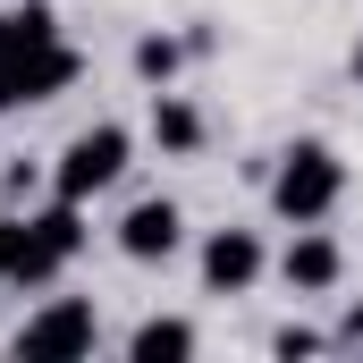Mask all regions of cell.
Returning a JSON list of instances; mask_svg holds the SVG:
<instances>
[{"label":"cell","mask_w":363,"mask_h":363,"mask_svg":"<svg viewBox=\"0 0 363 363\" xmlns=\"http://www.w3.org/2000/svg\"><path fill=\"white\" fill-rule=\"evenodd\" d=\"M330 347H338V355H363V304H347V313H338V330H330Z\"/></svg>","instance_id":"obj_13"},{"label":"cell","mask_w":363,"mask_h":363,"mask_svg":"<svg viewBox=\"0 0 363 363\" xmlns=\"http://www.w3.org/2000/svg\"><path fill=\"white\" fill-rule=\"evenodd\" d=\"M271 271L287 279V296H330V287L347 279V245L313 220V228H296V237H287V254H279Z\"/></svg>","instance_id":"obj_7"},{"label":"cell","mask_w":363,"mask_h":363,"mask_svg":"<svg viewBox=\"0 0 363 363\" xmlns=\"http://www.w3.org/2000/svg\"><path fill=\"white\" fill-rule=\"evenodd\" d=\"M77 77H85V60H77L68 43L9 60V68H0V118H9V110H34V101H60V93L77 85Z\"/></svg>","instance_id":"obj_5"},{"label":"cell","mask_w":363,"mask_h":363,"mask_svg":"<svg viewBox=\"0 0 363 363\" xmlns=\"http://www.w3.org/2000/svg\"><path fill=\"white\" fill-rule=\"evenodd\" d=\"M271 355H287V363H296V355H330V338H321V330H296V321H287V330L271 338Z\"/></svg>","instance_id":"obj_12"},{"label":"cell","mask_w":363,"mask_h":363,"mask_svg":"<svg viewBox=\"0 0 363 363\" xmlns=\"http://www.w3.org/2000/svg\"><path fill=\"white\" fill-rule=\"evenodd\" d=\"M9 237H17V220H9V211H0V271H9Z\"/></svg>","instance_id":"obj_14"},{"label":"cell","mask_w":363,"mask_h":363,"mask_svg":"<svg viewBox=\"0 0 363 363\" xmlns=\"http://www.w3.org/2000/svg\"><path fill=\"white\" fill-rule=\"evenodd\" d=\"M152 144H161L169 161H194V152H203V110H194L178 85L152 93Z\"/></svg>","instance_id":"obj_9"},{"label":"cell","mask_w":363,"mask_h":363,"mask_svg":"<svg viewBox=\"0 0 363 363\" xmlns=\"http://www.w3.org/2000/svg\"><path fill=\"white\" fill-rule=\"evenodd\" d=\"M9 347L17 355H93L101 347V313H93V296H51V304H34L17 321Z\"/></svg>","instance_id":"obj_3"},{"label":"cell","mask_w":363,"mask_h":363,"mask_svg":"<svg viewBox=\"0 0 363 363\" xmlns=\"http://www.w3.org/2000/svg\"><path fill=\"white\" fill-rule=\"evenodd\" d=\"M203 338H194V321H178V313H152V321H135L127 330V355L135 363H178V355H194Z\"/></svg>","instance_id":"obj_11"},{"label":"cell","mask_w":363,"mask_h":363,"mask_svg":"<svg viewBox=\"0 0 363 363\" xmlns=\"http://www.w3.org/2000/svg\"><path fill=\"white\" fill-rule=\"evenodd\" d=\"M51 43H68L51 0H17V9H0V68L26 60V51H51Z\"/></svg>","instance_id":"obj_8"},{"label":"cell","mask_w":363,"mask_h":363,"mask_svg":"<svg viewBox=\"0 0 363 363\" xmlns=\"http://www.w3.org/2000/svg\"><path fill=\"white\" fill-rule=\"evenodd\" d=\"M262 271H271L262 228H211L203 237V296H245V287H262Z\"/></svg>","instance_id":"obj_4"},{"label":"cell","mask_w":363,"mask_h":363,"mask_svg":"<svg viewBox=\"0 0 363 363\" xmlns=\"http://www.w3.org/2000/svg\"><path fill=\"white\" fill-rule=\"evenodd\" d=\"M338 203H347V161H338V144L296 135V144L271 152V211L287 228H313V220H330Z\"/></svg>","instance_id":"obj_1"},{"label":"cell","mask_w":363,"mask_h":363,"mask_svg":"<svg viewBox=\"0 0 363 363\" xmlns=\"http://www.w3.org/2000/svg\"><path fill=\"white\" fill-rule=\"evenodd\" d=\"M110 237H118V254H127V262H169V254L186 245V211L169 203V194H144V203H127V211H118V228H110Z\"/></svg>","instance_id":"obj_6"},{"label":"cell","mask_w":363,"mask_h":363,"mask_svg":"<svg viewBox=\"0 0 363 363\" xmlns=\"http://www.w3.org/2000/svg\"><path fill=\"white\" fill-rule=\"evenodd\" d=\"M186 51H203V34H161V26H152V34H135V51H127V60H135V77H144V85L161 93V85H178Z\"/></svg>","instance_id":"obj_10"},{"label":"cell","mask_w":363,"mask_h":363,"mask_svg":"<svg viewBox=\"0 0 363 363\" xmlns=\"http://www.w3.org/2000/svg\"><path fill=\"white\" fill-rule=\"evenodd\" d=\"M347 68H355V85H363V34H355V51H347Z\"/></svg>","instance_id":"obj_15"},{"label":"cell","mask_w":363,"mask_h":363,"mask_svg":"<svg viewBox=\"0 0 363 363\" xmlns=\"http://www.w3.org/2000/svg\"><path fill=\"white\" fill-rule=\"evenodd\" d=\"M127 169H135V127H118V118H93L85 135H68V144H60V161H51V194L93 203V194H110Z\"/></svg>","instance_id":"obj_2"}]
</instances>
